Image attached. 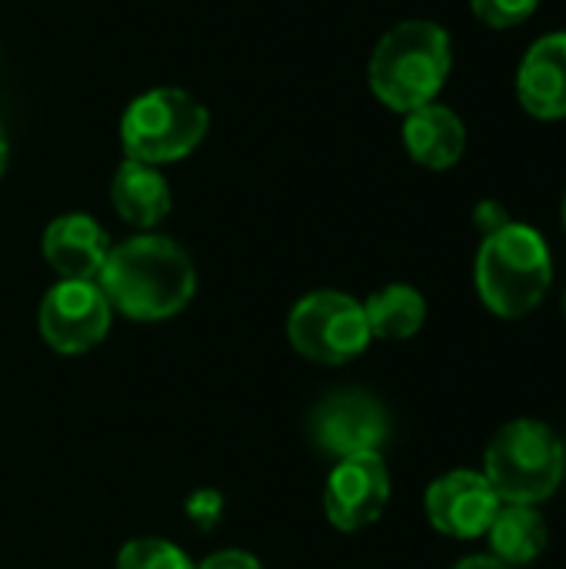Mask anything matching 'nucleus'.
I'll list each match as a JSON object with an SVG mask.
<instances>
[{"label": "nucleus", "mask_w": 566, "mask_h": 569, "mask_svg": "<svg viewBox=\"0 0 566 569\" xmlns=\"http://www.w3.org/2000/svg\"><path fill=\"white\" fill-rule=\"evenodd\" d=\"M364 313H367L370 337L410 340L414 333H420V327L427 320V300L420 290L407 287V283H390L364 303Z\"/></svg>", "instance_id": "nucleus-16"}, {"label": "nucleus", "mask_w": 566, "mask_h": 569, "mask_svg": "<svg viewBox=\"0 0 566 569\" xmlns=\"http://www.w3.org/2000/svg\"><path fill=\"white\" fill-rule=\"evenodd\" d=\"M387 503H390V473L380 453L337 460L324 487V513L337 530L357 533L377 523Z\"/></svg>", "instance_id": "nucleus-9"}, {"label": "nucleus", "mask_w": 566, "mask_h": 569, "mask_svg": "<svg viewBox=\"0 0 566 569\" xmlns=\"http://www.w3.org/2000/svg\"><path fill=\"white\" fill-rule=\"evenodd\" d=\"M43 260L60 280H97L110 253L107 230L87 213H63L43 230Z\"/></svg>", "instance_id": "nucleus-11"}, {"label": "nucleus", "mask_w": 566, "mask_h": 569, "mask_svg": "<svg viewBox=\"0 0 566 569\" xmlns=\"http://www.w3.org/2000/svg\"><path fill=\"white\" fill-rule=\"evenodd\" d=\"M500 510V497L490 480L474 470H454L430 483L427 490V517L434 530L454 540H477L490 530Z\"/></svg>", "instance_id": "nucleus-10"}, {"label": "nucleus", "mask_w": 566, "mask_h": 569, "mask_svg": "<svg viewBox=\"0 0 566 569\" xmlns=\"http://www.w3.org/2000/svg\"><path fill=\"white\" fill-rule=\"evenodd\" d=\"M454 569H514V567L500 563L497 557H467V560H460Z\"/></svg>", "instance_id": "nucleus-22"}, {"label": "nucleus", "mask_w": 566, "mask_h": 569, "mask_svg": "<svg viewBox=\"0 0 566 569\" xmlns=\"http://www.w3.org/2000/svg\"><path fill=\"white\" fill-rule=\"evenodd\" d=\"M474 220H477V227L484 230V237L510 223V217L504 213V207H500V203H494V200L480 203V207H477V213H474Z\"/></svg>", "instance_id": "nucleus-21"}, {"label": "nucleus", "mask_w": 566, "mask_h": 569, "mask_svg": "<svg viewBox=\"0 0 566 569\" xmlns=\"http://www.w3.org/2000/svg\"><path fill=\"white\" fill-rule=\"evenodd\" d=\"M564 223H566V197H564Z\"/></svg>", "instance_id": "nucleus-24"}, {"label": "nucleus", "mask_w": 566, "mask_h": 569, "mask_svg": "<svg viewBox=\"0 0 566 569\" xmlns=\"http://www.w3.org/2000/svg\"><path fill=\"white\" fill-rule=\"evenodd\" d=\"M207 107L180 87H153L133 97L120 117V143L127 160L150 167L190 157L207 137Z\"/></svg>", "instance_id": "nucleus-5"}, {"label": "nucleus", "mask_w": 566, "mask_h": 569, "mask_svg": "<svg viewBox=\"0 0 566 569\" xmlns=\"http://www.w3.org/2000/svg\"><path fill=\"white\" fill-rule=\"evenodd\" d=\"M490 547H494V557L507 567H527L534 563L547 543H550V533H547V523L544 517L534 510V507H520V503H507L497 510L490 530Z\"/></svg>", "instance_id": "nucleus-15"}, {"label": "nucleus", "mask_w": 566, "mask_h": 569, "mask_svg": "<svg viewBox=\"0 0 566 569\" xmlns=\"http://www.w3.org/2000/svg\"><path fill=\"white\" fill-rule=\"evenodd\" d=\"M220 510H224V497H220L217 490H197V493L187 500V517H190L200 530L217 527Z\"/></svg>", "instance_id": "nucleus-19"}, {"label": "nucleus", "mask_w": 566, "mask_h": 569, "mask_svg": "<svg viewBox=\"0 0 566 569\" xmlns=\"http://www.w3.org/2000/svg\"><path fill=\"white\" fill-rule=\"evenodd\" d=\"M404 147L414 163L427 170H450L467 150V127L450 107L434 100L404 113Z\"/></svg>", "instance_id": "nucleus-13"}, {"label": "nucleus", "mask_w": 566, "mask_h": 569, "mask_svg": "<svg viewBox=\"0 0 566 569\" xmlns=\"http://www.w3.org/2000/svg\"><path fill=\"white\" fill-rule=\"evenodd\" d=\"M3 170H7V137L0 130V177H3Z\"/></svg>", "instance_id": "nucleus-23"}, {"label": "nucleus", "mask_w": 566, "mask_h": 569, "mask_svg": "<svg viewBox=\"0 0 566 569\" xmlns=\"http://www.w3.org/2000/svg\"><path fill=\"white\" fill-rule=\"evenodd\" d=\"M540 0H470V10L480 23L494 30H510L534 17Z\"/></svg>", "instance_id": "nucleus-18"}, {"label": "nucleus", "mask_w": 566, "mask_h": 569, "mask_svg": "<svg viewBox=\"0 0 566 569\" xmlns=\"http://www.w3.org/2000/svg\"><path fill=\"white\" fill-rule=\"evenodd\" d=\"M110 310L130 320L157 323L177 317L197 293V270L190 253L160 233H140L110 247L97 273Z\"/></svg>", "instance_id": "nucleus-1"}, {"label": "nucleus", "mask_w": 566, "mask_h": 569, "mask_svg": "<svg viewBox=\"0 0 566 569\" xmlns=\"http://www.w3.org/2000/svg\"><path fill=\"white\" fill-rule=\"evenodd\" d=\"M566 470L560 437L540 420H514L497 430L484 457V477L500 503L537 507L554 497Z\"/></svg>", "instance_id": "nucleus-4"}, {"label": "nucleus", "mask_w": 566, "mask_h": 569, "mask_svg": "<svg viewBox=\"0 0 566 569\" xmlns=\"http://www.w3.org/2000/svg\"><path fill=\"white\" fill-rule=\"evenodd\" d=\"M110 313L97 280H57L40 303V333L50 350L80 357L110 333Z\"/></svg>", "instance_id": "nucleus-7"}, {"label": "nucleus", "mask_w": 566, "mask_h": 569, "mask_svg": "<svg viewBox=\"0 0 566 569\" xmlns=\"http://www.w3.org/2000/svg\"><path fill=\"white\" fill-rule=\"evenodd\" d=\"M110 200L120 220L137 230H153L173 207L170 183L160 173V167H150L140 160H123L117 167L110 180Z\"/></svg>", "instance_id": "nucleus-14"}, {"label": "nucleus", "mask_w": 566, "mask_h": 569, "mask_svg": "<svg viewBox=\"0 0 566 569\" xmlns=\"http://www.w3.org/2000/svg\"><path fill=\"white\" fill-rule=\"evenodd\" d=\"M554 280L547 240L527 223H507L484 237L477 253V290L490 313L504 320L540 307Z\"/></svg>", "instance_id": "nucleus-3"}, {"label": "nucleus", "mask_w": 566, "mask_h": 569, "mask_svg": "<svg viewBox=\"0 0 566 569\" xmlns=\"http://www.w3.org/2000/svg\"><path fill=\"white\" fill-rule=\"evenodd\" d=\"M390 433L384 407L360 393H334L320 400L310 413V437L317 450L344 460V457H360V453H380L384 440Z\"/></svg>", "instance_id": "nucleus-8"}, {"label": "nucleus", "mask_w": 566, "mask_h": 569, "mask_svg": "<svg viewBox=\"0 0 566 569\" xmlns=\"http://www.w3.org/2000/svg\"><path fill=\"white\" fill-rule=\"evenodd\" d=\"M517 100L537 120L566 117V30L530 43L517 70Z\"/></svg>", "instance_id": "nucleus-12"}, {"label": "nucleus", "mask_w": 566, "mask_h": 569, "mask_svg": "<svg viewBox=\"0 0 566 569\" xmlns=\"http://www.w3.org/2000/svg\"><path fill=\"white\" fill-rule=\"evenodd\" d=\"M287 340L310 363L340 367L360 357L374 337L364 303L340 290H317L294 303L287 317Z\"/></svg>", "instance_id": "nucleus-6"}, {"label": "nucleus", "mask_w": 566, "mask_h": 569, "mask_svg": "<svg viewBox=\"0 0 566 569\" xmlns=\"http://www.w3.org/2000/svg\"><path fill=\"white\" fill-rule=\"evenodd\" d=\"M450 67V33L434 20H404L377 40L367 63V80L384 107L394 113H410L437 100Z\"/></svg>", "instance_id": "nucleus-2"}, {"label": "nucleus", "mask_w": 566, "mask_h": 569, "mask_svg": "<svg viewBox=\"0 0 566 569\" xmlns=\"http://www.w3.org/2000/svg\"><path fill=\"white\" fill-rule=\"evenodd\" d=\"M117 569H197L190 563V557L160 537H140L123 543V550L117 553Z\"/></svg>", "instance_id": "nucleus-17"}, {"label": "nucleus", "mask_w": 566, "mask_h": 569, "mask_svg": "<svg viewBox=\"0 0 566 569\" xmlns=\"http://www.w3.org/2000/svg\"><path fill=\"white\" fill-rule=\"evenodd\" d=\"M197 569H264L257 557L244 553V550H220L214 557H207Z\"/></svg>", "instance_id": "nucleus-20"}]
</instances>
